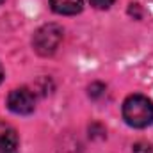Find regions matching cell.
<instances>
[{
	"instance_id": "1",
	"label": "cell",
	"mask_w": 153,
	"mask_h": 153,
	"mask_svg": "<svg viewBox=\"0 0 153 153\" xmlns=\"http://www.w3.org/2000/svg\"><path fill=\"white\" fill-rule=\"evenodd\" d=\"M123 119L132 128H146L153 125V102L144 94H130L121 107Z\"/></svg>"
},
{
	"instance_id": "2",
	"label": "cell",
	"mask_w": 153,
	"mask_h": 153,
	"mask_svg": "<svg viewBox=\"0 0 153 153\" xmlns=\"http://www.w3.org/2000/svg\"><path fill=\"white\" fill-rule=\"evenodd\" d=\"M64 39V29L57 23L41 25L32 36V48L41 57H50L57 52Z\"/></svg>"
},
{
	"instance_id": "3",
	"label": "cell",
	"mask_w": 153,
	"mask_h": 153,
	"mask_svg": "<svg viewBox=\"0 0 153 153\" xmlns=\"http://www.w3.org/2000/svg\"><path fill=\"white\" fill-rule=\"evenodd\" d=\"M7 109L13 114L27 116L36 109V96L29 87H16L7 94Z\"/></svg>"
},
{
	"instance_id": "4",
	"label": "cell",
	"mask_w": 153,
	"mask_h": 153,
	"mask_svg": "<svg viewBox=\"0 0 153 153\" xmlns=\"http://www.w3.org/2000/svg\"><path fill=\"white\" fill-rule=\"evenodd\" d=\"M18 132L5 121H0V153H16L18 152Z\"/></svg>"
},
{
	"instance_id": "5",
	"label": "cell",
	"mask_w": 153,
	"mask_h": 153,
	"mask_svg": "<svg viewBox=\"0 0 153 153\" xmlns=\"http://www.w3.org/2000/svg\"><path fill=\"white\" fill-rule=\"evenodd\" d=\"M50 9L55 14L75 16L84 9V0H50Z\"/></svg>"
},
{
	"instance_id": "6",
	"label": "cell",
	"mask_w": 153,
	"mask_h": 153,
	"mask_svg": "<svg viewBox=\"0 0 153 153\" xmlns=\"http://www.w3.org/2000/svg\"><path fill=\"white\" fill-rule=\"evenodd\" d=\"M105 94V85L103 84H100V82H94V84H91L89 85V96L91 98H100V96H103Z\"/></svg>"
},
{
	"instance_id": "7",
	"label": "cell",
	"mask_w": 153,
	"mask_h": 153,
	"mask_svg": "<svg viewBox=\"0 0 153 153\" xmlns=\"http://www.w3.org/2000/svg\"><path fill=\"white\" fill-rule=\"evenodd\" d=\"M132 153H153V148L148 143H135L132 146Z\"/></svg>"
},
{
	"instance_id": "8",
	"label": "cell",
	"mask_w": 153,
	"mask_h": 153,
	"mask_svg": "<svg viewBox=\"0 0 153 153\" xmlns=\"http://www.w3.org/2000/svg\"><path fill=\"white\" fill-rule=\"evenodd\" d=\"M114 2L116 0H89V4H91L94 9H102V11H103V9H109Z\"/></svg>"
},
{
	"instance_id": "9",
	"label": "cell",
	"mask_w": 153,
	"mask_h": 153,
	"mask_svg": "<svg viewBox=\"0 0 153 153\" xmlns=\"http://www.w3.org/2000/svg\"><path fill=\"white\" fill-rule=\"evenodd\" d=\"M4 82V68H2V64H0V84Z\"/></svg>"
},
{
	"instance_id": "10",
	"label": "cell",
	"mask_w": 153,
	"mask_h": 153,
	"mask_svg": "<svg viewBox=\"0 0 153 153\" xmlns=\"http://www.w3.org/2000/svg\"><path fill=\"white\" fill-rule=\"evenodd\" d=\"M4 2H5V0H0V5H2V4H4Z\"/></svg>"
}]
</instances>
